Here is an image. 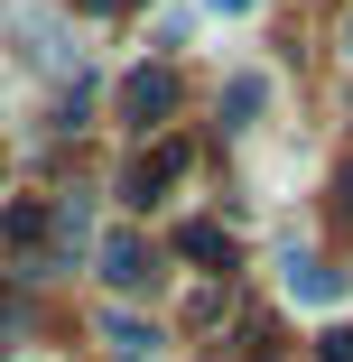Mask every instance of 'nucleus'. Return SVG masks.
<instances>
[{"label": "nucleus", "mask_w": 353, "mask_h": 362, "mask_svg": "<svg viewBox=\"0 0 353 362\" xmlns=\"http://www.w3.org/2000/svg\"><path fill=\"white\" fill-rule=\"evenodd\" d=\"M168 112H177V75H168V65H139V75L121 84V121L149 130V121H168Z\"/></svg>", "instance_id": "nucleus-1"}, {"label": "nucleus", "mask_w": 353, "mask_h": 362, "mask_svg": "<svg viewBox=\"0 0 353 362\" xmlns=\"http://www.w3.org/2000/svg\"><path fill=\"white\" fill-rule=\"evenodd\" d=\"M186 168H195V149H186V139H168V149H149V158H139V168L121 177V195H130V204H149V195H168Z\"/></svg>", "instance_id": "nucleus-2"}, {"label": "nucleus", "mask_w": 353, "mask_h": 362, "mask_svg": "<svg viewBox=\"0 0 353 362\" xmlns=\"http://www.w3.org/2000/svg\"><path fill=\"white\" fill-rule=\"evenodd\" d=\"M103 279L112 288H149V242H139V233H112L103 242Z\"/></svg>", "instance_id": "nucleus-3"}, {"label": "nucleus", "mask_w": 353, "mask_h": 362, "mask_svg": "<svg viewBox=\"0 0 353 362\" xmlns=\"http://www.w3.org/2000/svg\"><path fill=\"white\" fill-rule=\"evenodd\" d=\"M177 251H186V260H204V269H233V233H224V223H186V233H177Z\"/></svg>", "instance_id": "nucleus-4"}, {"label": "nucleus", "mask_w": 353, "mask_h": 362, "mask_svg": "<svg viewBox=\"0 0 353 362\" xmlns=\"http://www.w3.org/2000/svg\"><path fill=\"white\" fill-rule=\"evenodd\" d=\"M260 103H270V75H233V84H224V112H233V121H251Z\"/></svg>", "instance_id": "nucleus-5"}, {"label": "nucleus", "mask_w": 353, "mask_h": 362, "mask_svg": "<svg viewBox=\"0 0 353 362\" xmlns=\"http://www.w3.org/2000/svg\"><path fill=\"white\" fill-rule=\"evenodd\" d=\"M0 233H10L19 251H37V242H47V214H37V204H10V214H0Z\"/></svg>", "instance_id": "nucleus-6"}, {"label": "nucleus", "mask_w": 353, "mask_h": 362, "mask_svg": "<svg viewBox=\"0 0 353 362\" xmlns=\"http://www.w3.org/2000/svg\"><path fill=\"white\" fill-rule=\"evenodd\" d=\"M289 288H298V298H335V279H325L316 260H289Z\"/></svg>", "instance_id": "nucleus-7"}, {"label": "nucleus", "mask_w": 353, "mask_h": 362, "mask_svg": "<svg viewBox=\"0 0 353 362\" xmlns=\"http://www.w3.org/2000/svg\"><path fill=\"white\" fill-rule=\"evenodd\" d=\"M103 334H112V344H121V353H149V344H158V334H149V325H130V316H112V325H103Z\"/></svg>", "instance_id": "nucleus-8"}, {"label": "nucleus", "mask_w": 353, "mask_h": 362, "mask_svg": "<svg viewBox=\"0 0 353 362\" xmlns=\"http://www.w3.org/2000/svg\"><path fill=\"white\" fill-rule=\"evenodd\" d=\"M335 214H353V168H344V177H335Z\"/></svg>", "instance_id": "nucleus-9"}, {"label": "nucleus", "mask_w": 353, "mask_h": 362, "mask_svg": "<svg viewBox=\"0 0 353 362\" xmlns=\"http://www.w3.org/2000/svg\"><path fill=\"white\" fill-rule=\"evenodd\" d=\"M325 362H353V334H335V344H325Z\"/></svg>", "instance_id": "nucleus-10"}, {"label": "nucleus", "mask_w": 353, "mask_h": 362, "mask_svg": "<svg viewBox=\"0 0 353 362\" xmlns=\"http://www.w3.org/2000/svg\"><path fill=\"white\" fill-rule=\"evenodd\" d=\"M214 10H260V0H214Z\"/></svg>", "instance_id": "nucleus-11"}, {"label": "nucleus", "mask_w": 353, "mask_h": 362, "mask_svg": "<svg viewBox=\"0 0 353 362\" xmlns=\"http://www.w3.org/2000/svg\"><path fill=\"white\" fill-rule=\"evenodd\" d=\"M344 56H353V10H344Z\"/></svg>", "instance_id": "nucleus-12"}, {"label": "nucleus", "mask_w": 353, "mask_h": 362, "mask_svg": "<svg viewBox=\"0 0 353 362\" xmlns=\"http://www.w3.org/2000/svg\"><path fill=\"white\" fill-rule=\"evenodd\" d=\"M84 10H121V0H84Z\"/></svg>", "instance_id": "nucleus-13"}]
</instances>
